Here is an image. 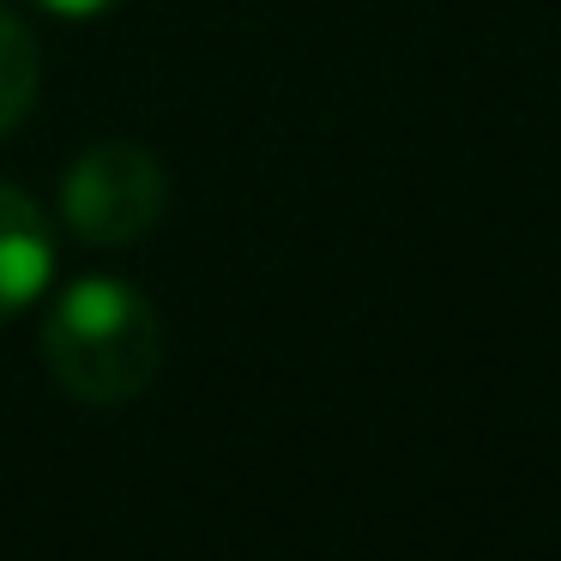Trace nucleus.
<instances>
[{
  "instance_id": "nucleus-5",
  "label": "nucleus",
  "mask_w": 561,
  "mask_h": 561,
  "mask_svg": "<svg viewBox=\"0 0 561 561\" xmlns=\"http://www.w3.org/2000/svg\"><path fill=\"white\" fill-rule=\"evenodd\" d=\"M37 13H55V19H98L110 13V7H122V0H31Z\"/></svg>"
},
{
  "instance_id": "nucleus-3",
  "label": "nucleus",
  "mask_w": 561,
  "mask_h": 561,
  "mask_svg": "<svg viewBox=\"0 0 561 561\" xmlns=\"http://www.w3.org/2000/svg\"><path fill=\"white\" fill-rule=\"evenodd\" d=\"M55 278V230L31 194L0 182V320L31 308Z\"/></svg>"
},
{
  "instance_id": "nucleus-1",
  "label": "nucleus",
  "mask_w": 561,
  "mask_h": 561,
  "mask_svg": "<svg viewBox=\"0 0 561 561\" xmlns=\"http://www.w3.org/2000/svg\"><path fill=\"white\" fill-rule=\"evenodd\" d=\"M43 363L73 399L127 404L163 363V320L134 284L73 278L43 320Z\"/></svg>"
},
{
  "instance_id": "nucleus-2",
  "label": "nucleus",
  "mask_w": 561,
  "mask_h": 561,
  "mask_svg": "<svg viewBox=\"0 0 561 561\" xmlns=\"http://www.w3.org/2000/svg\"><path fill=\"white\" fill-rule=\"evenodd\" d=\"M170 206V175L134 139H103L79 151L73 170L61 175V218L79 242L122 248L139 242Z\"/></svg>"
},
{
  "instance_id": "nucleus-4",
  "label": "nucleus",
  "mask_w": 561,
  "mask_h": 561,
  "mask_svg": "<svg viewBox=\"0 0 561 561\" xmlns=\"http://www.w3.org/2000/svg\"><path fill=\"white\" fill-rule=\"evenodd\" d=\"M31 98H37V37L19 13L0 7V139L25 122Z\"/></svg>"
}]
</instances>
